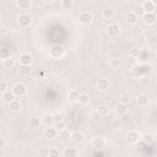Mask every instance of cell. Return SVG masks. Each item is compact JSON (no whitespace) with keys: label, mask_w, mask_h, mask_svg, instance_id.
Here are the masks:
<instances>
[{"label":"cell","mask_w":157,"mask_h":157,"mask_svg":"<svg viewBox=\"0 0 157 157\" xmlns=\"http://www.w3.org/2000/svg\"><path fill=\"white\" fill-rule=\"evenodd\" d=\"M13 65H15V60L11 56H9V58H6V59L2 60V66L5 69H11Z\"/></svg>","instance_id":"29"},{"label":"cell","mask_w":157,"mask_h":157,"mask_svg":"<svg viewBox=\"0 0 157 157\" xmlns=\"http://www.w3.org/2000/svg\"><path fill=\"white\" fill-rule=\"evenodd\" d=\"M6 91H9V90H7V83H6V81H0V92L4 93V92H6Z\"/></svg>","instance_id":"41"},{"label":"cell","mask_w":157,"mask_h":157,"mask_svg":"<svg viewBox=\"0 0 157 157\" xmlns=\"http://www.w3.org/2000/svg\"><path fill=\"white\" fill-rule=\"evenodd\" d=\"M20 60V65H31L32 64V55L28 54V53H22L18 58Z\"/></svg>","instance_id":"12"},{"label":"cell","mask_w":157,"mask_h":157,"mask_svg":"<svg viewBox=\"0 0 157 157\" xmlns=\"http://www.w3.org/2000/svg\"><path fill=\"white\" fill-rule=\"evenodd\" d=\"M88 102H90V94L86 92H81L80 97H78V103L81 105H86V104H88Z\"/></svg>","instance_id":"23"},{"label":"cell","mask_w":157,"mask_h":157,"mask_svg":"<svg viewBox=\"0 0 157 157\" xmlns=\"http://www.w3.org/2000/svg\"><path fill=\"white\" fill-rule=\"evenodd\" d=\"M54 123H56V121H60V120H63V114L61 113H55L54 115Z\"/></svg>","instance_id":"43"},{"label":"cell","mask_w":157,"mask_h":157,"mask_svg":"<svg viewBox=\"0 0 157 157\" xmlns=\"http://www.w3.org/2000/svg\"><path fill=\"white\" fill-rule=\"evenodd\" d=\"M28 124H29V128L37 129V128H39V125L42 124V120H39V118H37V117H32V118H29Z\"/></svg>","instance_id":"26"},{"label":"cell","mask_w":157,"mask_h":157,"mask_svg":"<svg viewBox=\"0 0 157 157\" xmlns=\"http://www.w3.org/2000/svg\"><path fill=\"white\" fill-rule=\"evenodd\" d=\"M58 132H59V131H58L55 128L47 126V129H45V131H44V136H45L47 139H54V137H56Z\"/></svg>","instance_id":"16"},{"label":"cell","mask_w":157,"mask_h":157,"mask_svg":"<svg viewBox=\"0 0 157 157\" xmlns=\"http://www.w3.org/2000/svg\"><path fill=\"white\" fill-rule=\"evenodd\" d=\"M6 144H7V141H6L5 136H0V148H4L6 146Z\"/></svg>","instance_id":"44"},{"label":"cell","mask_w":157,"mask_h":157,"mask_svg":"<svg viewBox=\"0 0 157 157\" xmlns=\"http://www.w3.org/2000/svg\"><path fill=\"white\" fill-rule=\"evenodd\" d=\"M120 32H121V27H120V25H118V23H110V25L107 26V34H108V37H110V38L118 37V36L120 34Z\"/></svg>","instance_id":"3"},{"label":"cell","mask_w":157,"mask_h":157,"mask_svg":"<svg viewBox=\"0 0 157 157\" xmlns=\"http://www.w3.org/2000/svg\"><path fill=\"white\" fill-rule=\"evenodd\" d=\"M45 2H52V1H54V0H44Z\"/></svg>","instance_id":"50"},{"label":"cell","mask_w":157,"mask_h":157,"mask_svg":"<svg viewBox=\"0 0 157 157\" xmlns=\"http://www.w3.org/2000/svg\"><path fill=\"white\" fill-rule=\"evenodd\" d=\"M94 155H96V156H103V153H102V152H98V151L94 152Z\"/></svg>","instance_id":"47"},{"label":"cell","mask_w":157,"mask_h":157,"mask_svg":"<svg viewBox=\"0 0 157 157\" xmlns=\"http://www.w3.org/2000/svg\"><path fill=\"white\" fill-rule=\"evenodd\" d=\"M54 128L60 132V131H63V130H65V129H66V123H65V121H64V119H63V120H60V121L54 123Z\"/></svg>","instance_id":"33"},{"label":"cell","mask_w":157,"mask_h":157,"mask_svg":"<svg viewBox=\"0 0 157 157\" xmlns=\"http://www.w3.org/2000/svg\"><path fill=\"white\" fill-rule=\"evenodd\" d=\"M97 112L102 115V117H107L108 114H109V107L107 105V104H101V105H98V108H97Z\"/></svg>","instance_id":"27"},{"label":"cell","mask_w":157,"mask_h":157,"mask_svg":"<svg viewBox=\"0 0 157 157\" xmlns=\"http://www.w3.org/2000/svg\"><path fill=\"white\" fill-rule=\"evenodd\" d=\"M151 1H152V2H153V5L157 7V0H151Z\"/></svg>","instance_id":"49"},{"label":"cell","mask_w":157,"mask_h":157,"mask_svg":"<svg viewBox=\"0 0 157 157\" xmlns=\"http://www.w3.org/2000/svg\"><path fill=\"white\" fill-rule=\"evenodd\" d=\"M17 21H18L20 26H22V27H28V26L32 23V17H31L28 13H21V15L18 16Z\"/></svg>","instance_id":"6"},{"label":"cell","mask_w":157,"mask_h":157,"mask_svg":"<svg viewBox=\"0 0 157 157\" xmlns=\"http://www.w3.org/2000/svg\"><path fill=\"white\" fill-rule=\"evenodd\" d=\"M60 155H61V152L56 147H52L49 150V157H59Z\"/></svg>","instance_id":"35"},{"label":"cell","mask_w":157,"mask_h":157,"mask_svg":"<svg viewBox=\"0 0 157 157\" xmlns=\"http://www.w3.org/2000/svg\"><path fill=\"white\" fill-rule=\"evenodd\" d=\"M109 87H110V81L108 78H99L97 81V90L98 91L104 92V91L109 90Z\"/></svg>","instance_id":"10"},{"label":"cell","mask_w":157,"mask_h":157,"mask_svg":"<svg viewBox=\"0 0 157 157\" xmlns=\"http://www.w3.org/2000/svg\"><path fill=\"white\" fill-rule=\"evenodd\" d=\"M80 93H81V92H78V90H76V88L70 90V91H69V93H67V97H69L70 102H78Z\"/></svg>","instance_id":"17"},{"label":"cell","mask_w":157,"mask_h":157,"mask_svg":"<svg viewBox=\"0 0 157 157\" xmlns=\"http://www.w3.org/2000/svg\"><path fill=\"white\" fill-rule=\"evenodd\" d=\"M74 6V1L72 0H61V7L64 10H69Z\"/></svg>","instance_id":"34"},{"label":"cell","mask_w":157,"mask_h":157,"mask_svg":"<svg viewBox=\"0 0 157 157\" xmlns=\"http://www.w3.org/2000/svg\"><path fill=\"white\" fill-rule=\"evenodd\" d=\"M61 155L64 157H76V156L80 155V152H78V150L76 147H65V150L63 151Z\"/></svg>","instance_id":"11"},{"label":"cell","mask_w":157,"mask_h":157,"mask_svg":"<svg viewBox=\"0 0 157 157\" xmlns=\"http://www.w3.org/2000/svg\"><path fill=\"white\" fill-rule=\"evenodd\" d=\"M120 65H121V61H120V59H118V58H112V59L109 60V66H110V69H119Z\"/></svg>","instance_id":"30"},{"label":"cell","mask_w":157,"mask_h":157,"mask_svg":"<svg viewBox=\"0 0 157 157\" xmlns=\"http://www.w3.org/2000/svg\"><path fill=\"white\" fill-rule=\"evenodd\" d=\"M9 108H10V110H12V112H17V110H20V108H21V103H20V101L16 99V98H13V99L9 103Z\"/></svg>","instance_id":"24"},{"label":"cell","mask_w":157,"mask_h":157,"mask_svg":"<svg viewBox=\"0 0 157 157\" xmlns=\"http://www.w3.org/2000/svg\"><path fill=\"white\" fill-rule=\"evenodd\" d=\"M153 141L157 144V134H155V135H153Z\"/></svg>","instance_id":"48"},{"label":"cell","mask_w":157,"mask_h":157,"mask_svg":"<svg viewBox=\"0 0 157 157\" xmlns=\"http://www.w3.org/2000/svg\"><path fill=\"white\" fill-rule=\"evenodd\" d=\"M101 118H102V115L97 112V109H96L94 112H92V113H91V119H92L93 121H99V120H101Z\"/></svg>","instance_id":"39"},{"label":"cell","mask_w":157,"mask_h":157,"mask_svg":"<svg viewBox=\"0 0 157 157\" xmlns=\"http://www.w3.org/2000/svg\"><path fill=\"white\" fill-rule=\"evenodd\" d=\"M139 54H140V49H132V50L130 52V56H135V58H137Z\"/></svg>","instance_id":"45"},{"label":"cell","mask_w":157,"mask_h":157,"mask_svg":"<svg viewBox=\"0 0 157 157\" xmlns=\"http://www.w3.org/2000/svg\"><path fill=\"white\" fill-rule=\"evenodd\" d=\"M91 145H92V147L101 150V148H103V147L105 146V139L102 137V136H96V137L92 139Z\"/></svg>","instance_id":"8"},{"label":"cell","mask_w":157,"mask_h":157,"mask_svg":"<svg viewBox=\"0 0 157 157\" xmlns=\"http://www.w3.org/2000/svg\"><path fill=\"white\" fill-rule=\"evenodd\" d=\"M136 103L139 107H146L148 103H150V98L147 94L142 93V94H139L137 98H136Z\"/></svg>","instance_id":"13"},{"label":"cell","mask_w":157,"mask_h":157,"mask_svg":"<svg viewBox=\"0 0 157 157\" xmlns=\"http://www.w3.org/2000/svg\"><path fill=\"white\" fill-rule=\"evenodd\" d=\"M156 80H157V74H156Z\"/></svg>","instance_id":"52"},{"label":"cell","mask_w":157,"mask_h":157,"mask_svg":"<svg viewBox=\"0 0 157 157\" xmlns=\"http://www.w3.org/2000/svg\"><path fill=\"white\" fill-rule=\"evenodd\" d=\"M16 4H17V6H18L20 10H27L29 7V5H31L29 0H17Z\"/></svg>","instance_id":"32"},{"label":"cell","mask_w":157,"mask_h":157,"mask_svg":"<svg viewBox=\"0 0 157 157\" xmlns=\"http://www.w3.org/2000/svg\"><path fill=\"white\" fill-rule=\"evenodd\" d=\"M139 16L135 13V11H130V12H128V15H126V22L129 23V25H136L137 23V21H139Z\"/></svg>","instance_id":"15"},{"label":"cell","mask_w":157,"mask_h":157,"mask_svg":"<svg viewBox=\"0 0 157 157\" xmlns=\"http://www.w3.org/2000/svg\"><path fill=\"white\" fill-rule=\"evenodd\" d=\"M115 112H117L119 115H124V114H126V113H128V104L119 102V103L115 105Z\"/></svg>","instance_id":"19"},{"label":"cell","mask_w":157,"mask_h":157,"mask_svg":"<svg viewBox=\"0 0 157 157\" xmlns=\"http://www.w3.org/2000/svg\"><path fill=\"white\" fill-rule=\"evenodd\" d=\"M141 18H142V21H144L145 25H147V26H152V25L156 23L157 16H156L155 12H146Z\"/></svg>","instance_id":"5"},{"label":"cell","mask_w":157,"mask_h":157,"mask_svg":"<svg viewBox=\"0 0 157 157\" xmlns=\"http://www.w3.org/2000/svg\"><path fill=\"white\" fill-rule=\"evenodd\" d=\"M64 53H65V50H64V48L60 47V45H54V47H52V49H50V55H52L53 58H55V59L61 58V56L64 55Z\"/></svg>","instance_id":"9"},{"label":"cell","mask_w":157,"mask_h":157,"mask_svg":"<svg viewBox=\"0 0 157 157\" xmlns=\"http://www.w3.org/2000/svg\"><path fill=\"white\" fill-rule=\"evenodd\" d=\"M12 93L15 94V97H23L26 93H27V86L22 82H17L12 86L11 88Z\"/></svg>","instance_id":"2"},{"label":"cell","mask_w":157,"mask_h":157,"mask_svg":"<svg viewBox=\"0 0 157 157\" xmlns=\"http://www.w3.org/2000/svg\"><path fill=\"white\" fill-rule=\"evenodd\" d=\"M71 134L72 132L69 129H65V130H63V131L59 132V139L61 141H69V140H71Z\"/></svg>","instance_id":"21"},{"label":"cell","mask_w":157,"mask_h":157,"mask_svg":"<svg viewBox=\"0 0 157 157\" xmlns=\"http://www.w3.org/2000/svg\"><path fill=\"white\" fill-rule=\"evenodd\" d=\"M114 15H115L114 10L113 9H109V7H107V9H104L102 11V16H103L104 20H112L114 17Z\"/></svg>","instance_id":"22"},{"label":"cell","mask_w":157,"mask_h":157,"mask_svg":"<svg viewBox=\"0 0 157 157\" xmlns=\"http://www.w3.org/2000/svg\"><path fill=\"white\" fill-rule=\"evenodd\" d=\"M85 140V135L81 131H74L71 134V141L75 144H82Z\"/></svg>","instance_id":"14"},{"label":"cell","mask_w":157,"mask_h":157,"mask_svg":"<svg viewBox=\"0 0 157 157\" xmlns=\"http://www.w3.org/2000/svg\"><path fill=\"white\" fill-rule=\"evenodd\" d=\"M155 42H156V43H157V36H156V37H155Z\"/></svg>","instance_id":"51"},{"label":"cell","mask_w":157,"mask_h":157,"mask_svg":"<svg viewBox=\"0 0 157 157\" xmlns=\"http://www.w3.org/2000/svg\"><path fill=\"white\" fill-rule=\"evenodd\" d=\"M49 147H40L39 148V156L40 157H48L49 156Z\"/></svg>","instance_id":"37"},{"label":"cell","mask_w":157,"mask_h":157,"mask_svg":"<svg viewBox=\"0 0 157 157\" xmlns=\"http://www.w3.org/2000/svg\"><path fill=\"white\" fill-rule=\"evenodd\" d=\"M31 72H32L31 65H20V67H18L20 76H28Z\"/></svg>","instance_id":"18"},{"label":"cell","mask_w":157,"mask_h":157,"mask_svg":"<svg viewBox=\"0 0 157 157\" xmlns=\"http://www.w3.org/2000/svg\"><path fill=\"white\" fill-rule=\"evenodd\" d=\"M92 20H93V16H92V13L88 12V11H83V12H81L80 16H78V21H80V23L83 25V26H88V25L92 22Z\"/></svg>","instance_id":"4"},{"label":"cell","mask_w":157,"mask_h":157,"mask_svg":"<svg viewBox=\"0 0 157 157\" xmlns=\"http://www.w3.org/2000/svg\"><path fill=\"white\" fill-rule=\"evenodd\" d=\"M44 75H45V71H44V70H42V71H40V74L38 72V76H39V77H43Z\"/></svg>","instance_id":"46"},{"label":"cell","mask_w":157,"mask_h":157,"mask_svg":"<svg viewBox=\"0 0 157 157\" xmlns=\"http://www.w3.org/2000/svg\"><path fill=\"white\" fill-rule=\"evenodd\" d=\"M42 124L45 126H52V124H54V117L50 114H45L42 118Z\"/></svg>","instance_id":"25"},{"label":"cell","mask_w":157,"mask_h":157,"mask_svg":"<svg viewBox=\"0 0 157 157\" xmlns=\"http://www.w3.org/2000/svg\"><path fill=\"white\" fill-rule=\"evenodd\" d=\"M130 101H131V97H130L128 93H123V94L120 96V99H119V102H121V103H125V104H128Z\"/></svg>","instance_id":"36"},{"label":"cell","mask_w":157,"mask_h":157,"mask_svg":"<svg viewBox=\"0 0 157 157\" xmlns=\"http://www.w3.org/2000/svg\"><path fill=\"white\" fill-rule=\"evenodd\" d=\"M13 98H15V94L12 93V91H11V92H10V91H6V92L1 93V99H2L4 103H7V104H9Z\"/></svg>","instance_id":"20"},{"label":"cell","mask_w":157,"mask_h":157,"mask_svg":"<svg viewBox=\"0 0 157 157\" xmlns=\"http://www.w3.org/2000/svg\"><path fill=\"white\" fill-rule=\"evenodd\" d=\"M140 81H141V85H144V86H147V85L150 83V78H148L147 75H146V76H142V77L140 78Z\"/></svg>","instance_id":"42"},{"label":"cell","mask_w":157,"mask_h":157,"mask_svg":"<svg viewBox=\"0 0 157 157\" xmlns=\"http://www.w3.org/2000/svg\"><path fill=\"white\" fill-rule=\"evenodd\" d=\"M141 140L146 144V145H150L151 142H153V135L152 134H148V132H145L141 135Z\"/></svg>","instance_id":"31"},{"label":"cell","mask_w":157,"mask_h":157,"mask_svg":"<svg viewBox=\"0 0 157 157\" xmlns=\"http://www.w3.org/2000/svg\"><path fill=\"white\" fill-rule=\"evenodd\" d=\"M0 56H1V59L4 60V59H6V58L10 56V52L4 48V49H1V52H0Z\"/></svg>","instance_id":"40"},{"label":"cell","mask_w":157,"mask_h":157,"mask_svg":"<svg viewBox=\"0 0 157 157\" xmlns=\"http://www.w3.org/2000/svg\"><path fill=\"white\" fill-rule=\"evenodd\" d=\"M148 72H150V66H145V65H137V66H134L131 69L132 76L137 77V78H141L142 76L148 75Z\"/></svg>","instance_id":"1"},{"label":"cell","mask_w":157,"mask_h":157,"mask_svg":"<svg viewBox=\"0 0 157 157\" xmlns=\"http://www.w3.org/2000/svg\"><path fill=\"white\" fill-rule=\"evenodd\" d=\"M135 13H136L139 17H142V16L146 13V11H145V9L142 7V5H140V6H137V7L135 9Z\"/></svg>","instance_id":"38"},{"label":"cell","mask_w":157,"mask_h":157,"mask_svg":"<svg viewBox=\"0 0 157 157\" xmlns=\"http://www.w3.org/2000/svg\"><path fill=\"white\" fill-rule=\"evenodd\" d=\"M140 139H141L140 134H139L137 131H135V130L129 131V132H128V135H126V141H128L129 144H131V145L137 144V141H139Z\"/></svg>","instance_id":"7"},{"label":"cell","mask_w":157,"mask_h":157,"mask_svg":"<svg viewBox=\"0 0 157 157\" xmlns=\"http://www.w3.org/2000/svg\"><path fill=\"white\" fill-rule=\"evenodd\" d=\"M142 7L145 9L146 12H155V9H156V6L153 5V2H152L151 0L144 2V4H142Z\"/></svg>","instance_id":"28"}]
</instances>
